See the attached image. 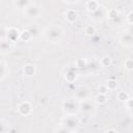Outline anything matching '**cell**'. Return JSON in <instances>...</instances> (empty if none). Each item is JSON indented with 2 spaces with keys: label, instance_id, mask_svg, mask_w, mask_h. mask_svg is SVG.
Masks as SVG:
<instances>
[{
  "label": "cell",
  "instance_id": "8fae6325",
  "mask_svg": "<svg viewBox=\"0 0 133 133\" xmlns=\"http://www.w3.org/2000/svg\"><path fill=\"white\" fill-rule=\"evenodd\" d=\"M85 7H86V9H87L88 11H90V12H92V14L96 12L97 10H99V9L101 8L99 2H98V1H95V0L87 1V2L85 3Z\"/></svg>",
  "mask_w": 133,
  "mask_h": 133
},
{
  "label": "cell",
  "instance_id": "4fadbf2b",
  "mask_svg": "<svg viewBox=\"0 0 133 133\" xmlns=\"http://www.w3.org/2000/svg\"><path fill=\"white\" fill-rule=\"evenodd\" d=\"M75 97H76V99H77V100H79L80 102H81V101H85V100H87L88 91H87V89H86V88L81 87V88H79V89L76 91Z\"/></svg>",
  "mask_w": 133,
  "mask_h": 133
},
{
  "label": "cell",
  "instance_id": "ba28073f",
  "mask_svg": "<svg viewBox=\"0 0 133 133\" xmlns=\"http://www.w3.org/2000/svg\"><path fill=\"white\" fill-rule=\"evenodd\" d=\"M119 42L124 46H132L133 45V35H131L129 32H124L119 37Z\"/></svg>",
  "mask_w": 133,
  "mask_h": 133
},
{
  "label": "cell",
  "instance_id": "9a60e30c",
  "mask_svg": "<svg viewBox=\"0 0 133 133\" xmlns=\"http://www.w3.org/2000/svg\"><path fill=\"white\" fill-rule=\"evenodd\" d=\"M12 4L19 9H23V8L26 9L29 5L32 4V2H30L28 0H17V1H12Z\"/></svg>",
  "mask_w": 133,
  "mask_h": 133
},
{
  "label": "cell",
  "instance_id": "ac0fdd59",
  "mask_svg": "<svg viewBox=\"0 0 133 133\" xmlns=\"http://www.w3.org/2000/svg\"><path fill=\"white\" fill-rule=\"evenodd\" d=\"M107 17H108L111 21H115L116 19L119 18V14H118V11H117L116 9L111 8V9H109V10L107 11Z\"/></svg>",
  "mask_w": 133,
  "mask_h": 133
},
{
  "label": "cell",
  "instance_id": "603a6c76",
  "mask_svg": "<svg viewBox=\"0 0 133 133\" xmlns=\"http://www.w3.org/2000/svg\"><path fill=\"white\" fill-rule=\"evenodd\" d=\"M75 66L78 68V69H82V68L87 66V61H86V59H84V58H77V59L75 60Z\"/></svg>",
  "mask_w": 133,
  "mask_h": 133
},
{
  "label": "cell",
  "instance_id": "44dd1931",
  "mask_svg": "<svg viewBox=\"0 0 133 133\" xmlns=\"http://www.w3.org/2000/svg\"><path fill=\"white\" fill-rule=\"evenodd\" d=\"M106 86L109 90H114L117 87V81L115 79H108L106 81Z\"/></svg>",
  "mask_w": 133,
  "mask_h": 133
},
{
  "label": "cell",
  "instance_id": "4dcf8cb0",
  "mask_svg": "<svg viewBox=\"0 0 133 133\" xmlns=\"http://www.w3.org/2000/svg\"><path fill=\"white\" fill-rule=\"evenodd\" d=\"M105 133H117V132H116L114 129H108V130H107Z\"/></svg>",
  "mask_w": 133,
  "mask_h": 133
},
{
  "label": "cell",
  "instance_id": "2e32d148",
  "mask_svg": "<svg viewBox=\"0 0 133 133\" xmlns=\"http://www.w3.org/2000/svg\"><path fill=\"white\" fill-rule=\"evenodd\" d=\"M27 30L30 32V34H31V36H32V37H36V36H38V35H39V33H41L38 26H37V25H35V24L30 25V26L27 28Z\"/></svg>",
  "mask_w": 133,
  "mask_h": 133
},
{
  "label": "cell",
  "instance_id": "6da1fadb",
  "mask_svg": "<svg viewBox=\"0 0 133 133\" xmlns=\"http://www.w3.org/2000/svg\"><path fill=\"white\" fill-rule=\"evenodd\" d=\"M62 30L60 27L57 26H50L47 27L44 31V36L46 37V39H48L51 43H57L61 39L62 37Z\"/></svg>",
  "mask_w": 133,
  "mask_h": 133
},
{
  "label": "cell",
  "instance_id": "cb8c5ba5",
  "mask_svg": "<svg viewBox=\"0 0 133 133\" xmlns=\"http://www.w3.org/2000/svg\"><path fill=\"white\" fill-rule=\"evenodd\" d=\"M116 98H117V100L121 101V102H127V101L129 100V95H128L126 91L122 90V91H118V92H117Z\"/></svg>",
  "mask_w": 133,
  "mask_h": 133
},
{
  "label": "cell",
  "instance_id": "f546056e",
  "mask_svg": "<svg viewBox=\"0 0 133 133\" xmlns=\"http://www.w3.org/2000/svg\"><path fill=\"white\" fill-rule=\"evenodd\" d=\"M127 32H129L131 35H133V25H130L129 26V28H128V31Z\"/></svg>",
  "mask_w": 133,
  "mask_h": 133
},
{
  "label": "cell",
  "instance_id": "4316f807",
  "mask_svg": "<svg viewBox=\"0 0 133 133\" xmlns=\"http://www.w3.org/2000/svg\"><path fill=\"white\" fill-rule=\"evenodd\" d=\"M98 91L99 94H103V95H107V92L109 91V89L107 88L106 84H101L99 87H98Z\"/></svg>",
  "mask_w": 133,
  "mask_h": 133
},
{
  "label": "cell",
  "instance_id": "7c38bea8",
  "mask_svg": "<svg viewBox=\"0 0 133 133\" xmlns=\"http://www.w3.org/2000/svg\"><path fill=\"white\" fill-rule=\"evenodd\" d=\"M76 78H77V73L75 72V70L73 68H69L64 73V79L68 82L72 83V82H74L76 80Z\"/></svg>",
  "mask_w": 133,
  "mask_h": 133
},
{
  "label": "cell",
  "instance_id": "277c9868",
  "mask_svg": "<svg viewBox=\"0 0 133 133\" xmlns=\"http://www.w3.org/2000/svg\"><path fill=\"white\" fill-rule=\"evenodd\" d=\"M18 112L21 114V115H23V116H27V115H29L30 113H31V111H32V106H31V104L29 103V102H27V101H24V102H22V103H20L19 105H18Z\"/></svg>",
  "mask_w": 133,
  "mask_h": 133
},
{
  "label": "cell",
  "instance_id": "e0dca14e",
  "mask_svg": "<svg viewBox=\"0 0 133 133\" xmlns=\"http://www.w3.org/2000/svg\"><path fill=\"white\" fill-rule=\"evenodd\" d=\"M95 101L100 104V105H103V104H106L107 101H108V98H107V95H103V94H98L95 98Z\"/></svg>",
  "mask_w": 133,
  "mask_h": 133
},
{
  "label": "cell",
  "instance_id": "ffe728a7",
  "mask_svg": "<svg viewBox=\"0 0 133 133\" xmlns=\"http://www.w3.org/2000/svg\"><path fill=\"white\" fill-rule=\"evenodd\" d=\"M31 38H32V36H31L30 32L27 29L26 30H23L21 32V34H20V39L23 41V42H29Z\"/></svg>",
  "mask_w": 133,
  "mask_h": 133
},
{
  "label": "cell",
  "instance_id": "d4e9b609",
  "mask_svg": "<svg viewBox=\"0 0 133 133\" xmlns=\"http://www.w3.org/2000/svg\"><path fill=\"white\" fill-rule=\"evenodd\" d=\"M99 63H100L103 68H107V66H109V65L111 64V58H110L109 56H104V57H102V58L100 59Z\"/></svg>",
  "mask_w": 133,
  "mask_h": 133
},
{
  "label": "cell",
  "instance_id": "484cf974",
  "mask_svg": "<svg viewBox=\"0 0 133 133\" xmlns=\"http://www.w3.org/2000/svg\"><path fill=\"white\" fill-rule=\"evenodd\" d=\"M124 66L128 71H133V58H128L124 62Z\"/></svg>",
  "mask_w": 133,
  "mask_h": 133
},
{
  "label": "cell",
  "instance_id": "f1b7e54d",
  "mask_svg": "<svg viewBox=\"0 0 133 133\" xmlns=\"http://www.w3.org/2000/svg\"><path fill=\"white\" fill-rule=\"evenodd\" d=\"M127 22H128L130 25H133V10L130 11V12L127 15Z\"/></svg>",
  "mask_w": 133,
  "mask_h": 133
},
{
  "label": "cell",
  "instance_id": "5b68a950",
  "mask_svg": "<svg viewBox=\"0 0 133 133\" xmlns=\"http://www.w3.org/2000/svg\"><path fill=\"white\" fill-rule=\"evenodd\" d=\"M79 110L82 112V113H86V114H89L91 113L94 110H95V105L90 102V101H81L79 103Z\"/></svg>",
  "mask_w": 133,
  "mask_h": 133
},
{
  "label": "cell",
  "instance_id": "83f0119b",
  "mask_svg": "<svg viewBox=\"0 0 133 133\" xmlns=\"http://www.w3.org/2000/svg\"><path fill=\"white\" fill-rule=\"evenodd\" d=\"M54 133H73L72 131H70V130H68L66 128H64V127H59V128H57L55 131H54Z\"/></svg>",
  "mask_w": 133,
  "mask_h": 133
},
{
  "label": "cell",
  "instance_id": "52a82bcc",
  "mask_svg": "<svg viewBox=\"0 0 133 133\" xmlns=\"http://www.w3.org/2000/svg\"><path fill=\"white\" fill-rule=\"evenodd\" d=\"M25 14L27 15V17L29 18H37L41 15V9L38 6H36L34 3H32L31 5H29L25 10Z\"/></svg>",
  "mask_w": 133,
  "mask_h": 133
},
{
  "label": "cell",
  "instance_id": "3957f363",
  "mask_svg": "<svg viewBox=\"0 0 133 133\" xmlns=\"http://www.w3.org/2000/svg\"><path fill=\"white\" fill-rule=\"evenodd\" d=\"M61 126L73 132V131H75V130L78 128V126H79V121H78V118L75 117L74 115H69V116H66L65 118H63Z\"/></svg>",
  "mask_w": 133,
  "mask_h": 133
},
{
  "label": "cell",
  "instance_id": "9c48e42d",
  "mask_svg": "<svg viewBox=\"0 0 133 133\" xmlns=\"http://www.w3.org/2000/svg\"><path fill=\"white\" fill-rule=\"evenodd\" d=\"M35 72H36V68L34 64L32 63H27L23 66V74L27 77H32L35 75Z\"/></svg>",
  "mask_w": 133,
  "mask_h": 133
},
{
  "label": "cell",
  "instance_id": "8992f818",
  "mask_svg": "<svg viewBox=\"0 0 133 133\" xmlns=\"http://www.w3.org/2000/svg\"><path fill=\"white\" fill-rule=\"evenodd\" d=\"M20 34H21V32L19 31L18 28H16V27H9L6 30V39H8L10 42H15L18 38H20Z\"/></svg>",
  "mask_w": 133,
  "mask_h": 133
},
{
  "label": "cell",
  "instance_id": "d6986e66",
  "mask_svg": "<svg viewBox=\"0 0 133 133\" xmlns=\"http://www.w3.org/2000/svg\"><path fill=\"white\" fill-rule=\"evenodd\" d=\"M0 66H1V80H4L5 77H6V76L8 75V73H9V70H8L7 65L5 64V62H3V61H1Z\"/></svg>",
  "mask_w": 133,
  "mask_h": 133
},
{
  "label": "cell",
  "instance_id": "5bb4252c",
  "mask_svg": "<svg viewBox=\"0 0 133 133\" xmlns=\"http://www.w3.org/2000/svg\"><path fill=\"white\" fill-rule=\"evenodd\" d=\"M12 49L11 47V42L8 39H3L1 41V54H6L8 52H10Z\"/></svg>",
  "mask_w": 133,
  "mask_h": 133
},
{
  "label": "cell",
  "instance_id": "7402d4cb",
  "mask_svg": "<svg viewBox=\"0 0 133 133\" xmlns=\"http://www.w3.org/2000/svg\"><path fill=\"white\" fill-rule=\"evenodd\" d=\"M84 33L86 36H92L96 33V27L94 25H87L84 28Z\"/></svg>",
  "mask_w": 133,
  "mask_h": 133
},
{
  "label": "cell",
  "instance_id": "7a4b0ae2",
  "mask_svg": "<svg viewBox=\"0 0 133 133\" xmlns=\"http://www.w3.org/2000/svg\"><path fill=\"white\" fill-rule=\"evenodd\" d=\"M62 110L66 115H74L77 110H79V105L72 100H66L62 104Z\"/></svg>",
  "mask_w": 133,
  "mask_h": 133
},
{
  "label": "cell",
  "instance_id": "30bf717a",
  "mask_svg": "<svg viewBox=\"0 0 133 133\" xmlns=\"http://www.w3.org/2000/svg\"><path fill=\"white\" fill-rule=\"evenodd\" d=\"M64 18H65V20L68 22L74 23L78 19V12L75 9H68L65 11V14H64Z\"/></svg>",
  "mask_w": 133,
  "mask_h": 133
}]
</instances>
